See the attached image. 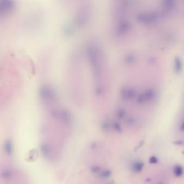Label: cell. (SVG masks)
<instances>
[{
    "label": "cell",
    "mask_w": 184,
    "mask_h": 184,
    "mask_svg": "<svg viewBox=\"0 0 184 184\" xmlns=\"http://www.w3.org/2000/svg\"><path fill=\"white\" fill-rule=\"evenodd\" d=\"M15 7L14 1L10 0H0V18L10 14Z\"/></svg>",
    "instance_id": "cell-1"
},
{
    "label": "cell",
    "mask_w": 184,
    "mask_h": 184,
    "mask_svg": "<svg viewBox=\"0 0 184 184\" xmlns=\"http://www.w3.org/2000/svg\"><path fill=\"white\" fill-rule=\"evenodd\" d=\"M159 16L156 12L151 13H141L138 15L137 16V20L140 22L144 23H152L158 21Z\"/></svg>",
    "instance_id": "cell-2"
},
{
    "label": "cell",
    "mask_w": 184,
    "mask_h": 184,
    "mask_svg": "<svg viewBox=\"0 0 184 184\" xmlns=\"http://www.w3.org/2000/svg\"><path fill=\"white\" fill-rule=\"evenodd\" d=\"M144 166V164L143 162L141 161H135L132 163V170L135 173H140L142 171L143 167Z\"/></svg>",
    "instance_id": "cell-3"
},
{
    "label": "cell",
    "mask_w": 184,
    "mask_h": 184,
    "mask_svg": "<svg viewBox=\"0 0 184 184\" xmlns=\"http://www.w3.org/2000/svg\"><path fill=\"white\" fill-rule=\"evenodd\" d=\"M174 64L175 72L177 74H179L182 71L183 69V63L180 57H176L175 58Z\"/></svg>",
    "instance_id": "cell-4"
},
{
    "label": "cell",
    "mask_w": 184,
    "mask_h": 184,
    "mask_svg": "<svg viewBox=\"0 0 184 184\" xmlns=\"http://www.w3.org/2000/svg\"><path fill=\"white\" fill-rule=\"evenodd\" d=\"M173 172L176 177H180L183 175L184 169L181 166L177 165L173 168Z\"/></svg>",
    "instance_id": "cell-5"
},
{
    "label": "cell",
    "mask_w": 184,
    "mask_h": 184,
    "mask_svg": "<svg viewBox=\"0 0 184 184\" xmlns=\"http://www.w3.org/2000/svg\"><path fill=\"white\" fill-rule=\"evenodd\" d=\"M5 150L8 155H12L13 152V147L12 142L10 141H7L5 143Z\"/></svg>",
    "instance_id": "cell-6"
},
{
    "label": "cell",
    "mask_w": 184,
    "mask_h": 184,
    "mask_svg": "<svg viewBox=\"0 0 184 184\" xmlns=\"http://www.w3.org/2000/svg\"><path fill=\"white\" fill-rule=\"evenodd\" d=\"M112 175V172L110 170H106L101 171L100 173V177L103 179H107Z\"/></svg>",
    "instance_id": "cell-7"
},
{
    "label": "cell",
    "mask_w": 184,
    "mask_h": 184,
    "mask_svg": "<svg viewBox=\"0 0 184 184\" xmlns=\"http://www.w3.org/2000/svg\"><path fill=\"white\" fill-rule=\"evenodd\" d=\"M90 171L93 174H98L99 175L100 173L101 172V168L99 166H92L90 167Z\"/></svg>",
    "instance_id": "cell-8"
},
{
    "label": "cell",
    "mask_w": 184,
    "mask_h": 184,
    "mask_svg": "<svg viewBox=\"0 0 184 184\" xmlns=\"http://www.w3.org/2000/svg\"><path fill=\"white\" fill-rule=\"evenodd\" d=\"M111 127H112L111 124L108 121H104L102 124V128L104 131H110Z\"/></svg>",
    "instance_id": "cell-9"
},
{
    "label": "cell",
    "mask_w": 184,
    "mask_h": 184,
    "mask_svg": "<svg viewBox=\"0 0 184 184\" xmlns=\"http://www.w3.org/2000/svg\"><path fill=\"white\" fill-rule=\"evenodd\" d=\"M12 175V172L9 170H5L1 173L2 177L5 179H9Z\"/></svg>",
    "instance_id": "cell-10"
},
{
    "label": "cell",
    "mask_w": 184,
    "mask_h": 184,
    "mask_svg": "<svg viewBox=\"0 0 184 184\" xmlns=\"http://www.w3.org/2000/svg\"><path fill=\"white\" fill-rule=\"evenodd\" d=\"M163 2L166 8H172L175 5V2L172 0H165L163 1Z\"/></svg>",
    "instance_id": "cell-11"
},
{
    "label": "cell",
    "mask_w": 184,
    "mask_h": 184,
    "mask_svg": "<svg viewBox=\"0 0 184 184\" xmlns=\"http://www.w3.org/2000/svg\"><path fill=\"white\" fill-rule=\"evenodd\" d=\"M113 127L114 129V130L118 133H121L122 132V128L120 125V124L118 122H115L114 123L113 125Z\"/></svg>",
    "instance_id": "cell-12"
},
{
    "label": "cell",
    "mask_w": 184,
    "mask_h": 184,
    "mask_svg": "<svg viewBox=\"0 0 184 184\" xmlns=\"http://www.w3.org/2000/svg\"><path fill=\"white\" fill-rule=\"evenodd\" d=\"M158 161L157 158L155 156H151V157L149 158V163L150 164H157L158 163Z\"/></svg>",
    "instance_id": "cell-13"
},
{
    "label": "cell",
    "mask_w": 184,
    "mask_h": 184,
    "mask_svg": "<svg viewBox=\"0 0 184 184\" xmlns=\"http://www.w3.org/2000/svg\"><path fill=\"white\" fill-rule=\"evenodd\" d=\"M184 141H175L174 142H172V143L174 145H181L184 144Z\"/></svg>",
    "instance_id": "cell-14"
},
{
    "label": "cell",
    "mask_w": 184,
    "mask_h": 184,
    "mask_svg": "<svg viewBox=\"0 0 184 184\" xmlns=\"http://www.w3.org/2000/svg\"><path fill=\"white\" fill-rule=\"evenodd\" d=\"M180 131H184V122L183 123H182L180 128Z\"/></svg>",
    "instance_id": "cell-15"
},
{
    "label": "cell",
    "mask_w": 184,
    "mask_h": 184,
    "mask_svg": "<svg viewBox=\"0 0 184 184\" xmlns=\"http://www.w3.org/2000/svg\"><path fill=\"white\" fill-rule=\"evenodd\" d=\"M183 155H184V151H183Z\"/></svg>",
    "instance_id": "cell-16"
},
{
    "label": "cell",
    "mask_w": 184,
    "mask_h": 184,
    "mask_svg": "<svg viewBox=\"0 0 184 184\" xmlns=\"http://www.w3.org/2000/svg\"></svg>",
    "instance_id": "cell-17"
},
{
    "label": "cell",
    "mask_w": 184,
    "mask_h": 184,
    "mask_svg": "<svg viewBox=\"0 0 184 184\" xmlns=\"http://www.w3.org/2000/svg\"></svg>",
    "instance_id": "cell-18"
}]
</instances>
